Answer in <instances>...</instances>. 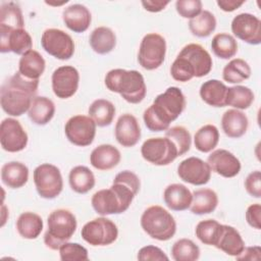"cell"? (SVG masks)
Returning a JSON list of instances; mask_svg holds the SVG:
<instances>
[{
  "mask_svg": "<svg viewBox=\"0 0 261 261\" xmlns=\"http://www.w3.org/2000/svg\"><path fill=\"white\" fill-rule=\"evenodd\" d=\"M165 137L173 142V144L177 148L179 156L190 151L192 145V137L190 132L185 126L175 125L169 127L165 132Z\"/></svg>",
  "mask_w": 261,
  "mask_h": 261,
  "instance_id": "7bdbcfd3",
  "label": "cell"
},
{
  "mask_svg": "<svg viewBox=\"0 0 261 261\" xmlns=\"http://www.w3.org/2000/svg\"><path fill=\"white\" fill-rule=\"evenodd\" d=\"M168 4L169 1H142V5L144 6V8L150 12H159L163 10Z\"/></svg>",
  "mask_w": 261,
  "mask_h": 261,
  "instance_id": "816d5d0a",
  "label": "cell"
},
{
  "mask_svg": "<svg viewBox=\"0 0 261 261\" xmlns=\"http://www.w3.org/2000/svg\"><path fill=\"white\" fill-rule=\"evenodd\" d=\"M245 189L253 198H261V173L259 170L252 171L245 179Z\"/></svg>",
  "mask_w": 261,
  "mask_h": 261,
  "instance_id": "7dc6e473",
  "label": "cell"
},
{
  "mask_svg": "<svg viewBox=\"0 0 261 261\" xmlns=\"http://www.w3.org/2000/svg\"><path fill=\"white\" fill-rule=\"evenodd\" d=\"M140 187V178L135 172L120 171L109 189L100 190L92 196V207L101 216L123 213L129 208Z\"/></svg>",
  "mask_w": 261,
  "mask_h": 261,
  "instance_id": "6da1fadb",
  "label": "cell"
},
{
  "mask_svg": "<svg viewBox=\"0 0 261 261\" xmlns=\"http://www.w3.org/2000/svg\"><path fill=\"white\" fill-rule=\"evenodd\" d=\"M39 80H30L18 71L8 77L0 89L2 110L10 116H20L29 111L36 97Z\"/></svg>",
  "mask_w": 261,
  "mask_h": 261,
  "instance_id": "3957f363",
  "label": "cell"
},
{
  "mask_svg": "<svg viewBox=\"0 0 261 261\" xmlns=\"http://www.w3.org/2000/svg\"><path fill=\"white\" fill-rule=\"evenodd\" d=\"M41 45L49 55L59 60H68L74 53L72 38L59 29L45 30L41 37Z\"/></svg>",
  "mask_w": 261,
  "mask_h": 261,
  "instance_id": "7c38bea8",
  "label": "cell"
},
{
  "mask_svg": "<svg viewBox=\"0 0 261 261\" xmlns=\"http://www.w3.org/2000/svg\"><path fill=\"white\" fill-rule=\"evenodd\" d=\"M215 248L229 256L237 257L245 249V242L237 228L227 224H222L220 236Z\"/></svg>",
  "mask_w": 261,
  "mask_h": 261,
  "instance_id": "d4e9b609",
  "label": "cell"
},
{
  "mask_svg": "<svg viewBox=\"0 0 261 261\" xmlns=\"http://www.w3.org/2000/svg\"><path fill=\"white\" fill-rule=\"evenodd\" d=\"M219 142V130L213 124H205L194 136V144L197 150L203 153L211 152Z\"/></svg>",
  "mask_w": 261,
  "mask_h": 261,
  "instance_id": "8d00e7d4",
  "label": "cell"
},
{
  "mask_svg": "<svg viewBox=\"0 0 261 261\" xmlns=\"http://www.w3.org/2000/svg\"><path fill=\"white\" fill-rule=\"evenodd\" d=\"M193 194L190 210L197 215L212 213L218 205V196L212 189H199Z\"/></svg>",
  "mask_w": 261,
  "mask_h": 261,
  "instance_id": "f546056e",
  "label": "cell"
},
{
  "mask_svg": "<svg viewBox=\"0 0 261 261\" xmlns=\"http://www.w3.org/2000/svg\"><path fill=\"white\" fill-rule=\"evenodd\" d=\"M177 175L185 182L194 186H203L210 180L211 168L204 160L192 156L178 164Z\"/></svg>",
  "mask_w": 261,
  "mask_h": 261,
  "instance_id": "e0dca14e",
  "label": "cell"
},
{
  "mask_svg": "<svg viewBox=\"0 0 261 261\" xmlns=\"http://www.w3.org/2000/svg\"><path fill=\"white\" fill-rule=\"evenodd\" d=\"M59 256L62 261H87L89 260L88 250L77 244L66 242L59 248Z\"/></svg>",
  "mask_w": 261,
  "mask_h": 261,
  "instance_id": "ee69618b",
  "label": "cell"
},
{
  "mask_svg": "<svg viewBox=\"0 0 261 261\" xmlns=\"http://www.w3.org/2000/svg\"><path fill=\"white\" fill-rule=\"evenodd\" d=\"M213 61L209 52L200 44L191 43L186 45L170 67L173 80L181 83L191 81L193 77L207 75L212 69Z\"/></svg>",
  "mask_w": 261,
  "mask_h": 261,
  "instance_id": "277c9868",
  "label": "cell"
},
{
  "mask_svg": "<svg viewBox=\"0 0 261 261\" xmlns=\"http://www.w3.org/2000/svg\"><path fill=\"white\" fill-rule=\"evenodd\" d=\"M121 159L119 150L110 144L96 147L90 155V163L98 170H110L118 165Z\"/></svg>",
  "mask_w": 261,
  "mask_h": 261,
  "instance_id": "7402d4cb",
  "label": "cell"
},
{
  "mask_svg": "<svg viewBox=\"0 0 261 261\" xmlns=\"http://www.w3.org/2000/svg\"><path fill=\"white\" fill-rule=\"evenodd\" d=\"M114 135L116 141L122 147L136 146L141 139V127L136 116L130 113L120 115L115 124Z\"/></svg>",
  "mask_w": 261,
  "mask_h": 261,
  "instance_id": "d6986e66",
  "label": "cell"
},
{
  "mask_svg": "<svg viewBox=\"0 0 261 261\" xmlns=\"http://www.w3.org/2000/svg\"><path fill=\"white\" fill-rule=\"evenodd\" d=\"M55 114L53 101L45 96H36L28 111L29 118L37 125H45L51 121Z\"/></svg>",
  "mask_w": 261,
  "mask_h": 261,
  "instance_id": "f1b7e54d",
  "label": "cell"
},
{
  "mask_svg": "<svg viewBox=\"0 0 261 261\" xmlns=\"http://www.w3.org/2000/svg\"><path fill=\"white\" fill-rule=\"evenodd\" d=\"M2 182L10 189H19L29 180V168L19 161H10L1 168Z\"/></svg>",
  "mask_w": 261,
  "mask_h": 261,
  "instance_id": "484cf974",
  "label": "cell"
},
{
  "mask_svg": "<svg viewBox=\"0 0 261 261\" xmlns=\"http://www.w3.org/2000/svg\"><path fill=\"white\" fill-rule=\"evenodd\" d=\"M231 32L240 40L250 44L261 43V21L251 13H240L231 20Z\"/></svg>",
  "mask_w": 261,
  "mask_h": 261,
  "instance_id": "2e32d148",
  "label": "cell"
},
{
  "mask_svg": "<svg viewBox=\"0 0 261 261\" xmlns=\"http://www.w3.org/2000/svg\"><path fill=\"white\" fill-rule=\"evenodd\" d=\"M174 261H196L200 257V248L190 239H179L171 247Z\"/></svg>",
  "mask_w": 261,
  "mask_h": 261,
  "instance_id": "b9f144b4",
  "label": "cell"
},
{
  "mask_svg": "<svg viewBox=\"0 0 261 261\" xmlns=\"http://www.w3.org/2000/svg\"><path fill=\"white\" fill-rule=\"evenodd\" d=\"M216 23L213 13L208 10H202L198 15L190 19L189 29L194 36L207 38L215 31Z\"/></svg>",
  "mask_w": 261,
  "mask_h": 261,
  "instance_id": "d590c367",
  "label": "cell"
},
{
  "mask_svg": "<svg viewBox=\"0 0 261 261\" xmlns=\"http://www.w3.org/2000/svg\"><path fill=\"white\" fill-rule=\"evenodd\" d=\"M81 234L91 246H108L117 240L118 228L111 219L101 216L88 221L83 226Z\"/></svg>",
  "mask_w": 261,
  "mask_h": 261,
  "instance_id": "8fae6325",
  "label": "cell"
},
{
  "mask_svg": "<svg viewBox=\"0 0 261 261\" xmlns=\"http://www.w3.org/2000/svg\"><path fill=\"white\" fill-rule=\"evenodd\" d=\"M141 154L146 161L158 166L168 165L179 156L173 142L166 137L147 139L141 147Z\"/></svg>",
  "mask_w": 261,
  "mask_h": 261,
  "instance_id": "30bf717a",
  "label": "cell"
},
{
  "mask_svg": "<svg viewBox=\"0 0 261 261\" xmlns=\"http://www.w3.org/2000/svg\"><path fill=\"white\" fill-rule=\"evenodd\" d=\"M186 108V98L177 87H169L156 96L153 103L144 111L143 119L151 132H163L169 128Z\"/></svg>",
  "mask_w": 261,
  "mask_h": 261,
  "instance_id": "7a4b0ae2",
  "label": "cell"
},
{
  "mask_svg": "<svg viewBox=\"0 0 261 261\" xmlns=\"http://www.w3.org/2000/svg\"><path fill=\"white\" fill-rule=\"evenodd\" d=\"M33 39L24 29H14L11 31L0 32V51L2 53L13 52L23 55L32 50Z\"/></svg>",
  "mask_w": 261,
  "mask_h": 261,
  "instance_id": "ffe728a7",
  "label": "cell"
},
{
  "mask_svg": "<svg viewBox=\"0 0 261 261\" xmlns=\"http://www.w3.org/2000/svg\"><path fill=\"white\" fill-rule=\"evenodd\" d=\"M89 43L96 53L108 54L116 46V36L110 28L98 27L91 33Z\"/></svg>",
  "mask_w": 261,
  "mask_h": 261,
  "instance_id": "d6a6232c",
  "label": "cell"
},
{
  "mask_svg": "<svg viewBox=\"0 0 261 261\" xmlns=\"http://www.w3.org/2000/svg\"><path fill=\"white\" fill-rule=\"evenodd\" d=\"M68 181L71 190L77 194H87L96 184L94 173L89 167L84 165H77L70 169Z\"/></svg>",
  "mask_w": 261,
  "mask_h": 261,
  "instance_id": "1f68e13d",
  "label": "cell"
},
{
  "mask_svg": "<svg viewBox=\"0 0 261 261\" xmlns=\"http://www.w3.org/2000/svg\"><path fill=\"white\" fill-rule=\"evenodd\" d=\"M24 20L19 5L15 2H5L0 8V32L23 29Z\"/></svg>",
  "mask_w": 261,
  "mask_h": 261,
  "instance_id": "836d02e7",
  "label": "cell"
},
{
  "mask_svg": "<svg viewBox=\"0 0 261 261\" xmlns=\"http://www.w3.org/2000/svg\"><path fill=\"white\" fill-rule=\"evenodd\" d=\"M89 116L100 127L108 126L115 116V106L106 99H97L89 107Z\"/></svg>",
  "mask_w": 261,
  "mask_h": 261,
  "instance_id": "e575fe53",
  "label": "cell"
},
{
  "mask_svg": "<svg viewBox=\"0 0 261 261\" xmlns=\"http://www.w3.org/2000/svg\"><path fill=\"white\" fill-rule=\"evenodd\" d=\"M251 76V67L242 58L231 59L222 70V79L229 84H240Z\"/></svg>",
  "mask_w": 261,
  "mask_h": 261,
  "instance_id": "74e56055",
  "label": "cell"
},
{
  "mask_svg": "<svg viewBox=\"0 0 261 261\" xmlns=\"http://www.w3.org/2000/svg\"><path fill=\"white\" fill-rule=\"evenodd\" d=\"M47 224L44 243L51 250H59L63 244L71 239L77 226L74 214L67 209L52 211L48 216Z\"/></svg>",
  "mask_w": 261,
  "mask_h": 261,
  "instance_id": "8992f818",
  "label": "cell"
},
{
  "mask_svg": "<svg viewBox=\"0 0 261 261\" xmlns=\"http://www.w3.org/2000/svg\"><path fill=\"white\" fill-rule=\"evenodd\" d=\"M261 258V248L259 246H253V247H245L243 252L236 257L237 260H260Z\"/></svg>",
  "mask_w": 261,
  "mask_h": 261,
  "instance_id": "681fc988",
  "label": "cell"
},
{
  "mask_svg": "<svg viewBox=\"0 0 261 261\" xmlns=\"http://www.w3.org/2000/svg\"><path fill=\"white\" fill-rule=\"evenodd\" d=\"M51 82L54 95L60 99H68L77 91L80 73L71 65H62L53 71Z\"/></svg>",
  "mask_w": 261,
  "mask_h": 261,
  "instance_id": "9a60e30c",
  "label": "cell"
},
{
  "mask_svg": "<svg viewBox=\"0 0 261 261\" xmlns=\"http://www.w3.org/2000/svg\"><path fill=\"white\" fill-rule=\"evenodd\" d=\"M211 49L215 56L221 59H229L238 52V42L233 36L220 33L213 37L211 41Z\"/></svg>",
  "mask_w": 261,
  "mask_h": 261,
  "instance_id": "ab89813d",
  "label": "cell"
},
{
  "mask_svg": "<svg viewBox=\"0 0 261 261\" xmlns=\"http://www.w3.org/2000/svg\"><path fill=\"white\" fill-rule=\"evenodd\" d=\"M34 182L40 197L54 199L63 189V179L59 168L50 163L38 165L34 170Z\"/></svg>",
  "mask_w": 261,
  "mask_h": 261,
  "instance_id": "9c48e42d",
  "label": "cell"
},
{
  "mask_svg": "<svg viewBox=\"0 0 261 261\" xmlns=\"http://www.w3.org/2000/svg\"><path fill=\"white\" fill-rule=\"evenodd\" d=\"M137 258L141 261H167L169 259L164 251L156 246H145L141 248Z\"/></svg>",
  "mask_w": 261,
  "mask_h": 261,
  "instance_id": "bcb514c9",
  "label": "cell"
},
{
  "mask_svg": "<svg viewBox=\"0 0 261 261\" xmlns=\"http://www.w3.org/2000/svg\"><path fill=\"white\" fill-rule=\"evenodd\" d=\"M222 228V224L219 223L215 219H205L201 220L195 228L196 237L199 241L208 246L216 245L218 238L220 236V231Z\"/></svg>",
  "mask_w": 261,
  "mask_h": 261,
  "instance_id": "60d3db41",
  "label": "cell"
},
{
  "mask_svg": "<svg viewBox=\"0 0 261 261\" xmlns=\"http://www.w3.org/2000/svg\"><path fill=\"white\" fill-rule=\"evenodd\" d=\"M246 220L251 227L255 229L261 228V205L259 203L252 204L247 208Z\"/></svg>",
  "mask_w": 261,
  "mask_h": 261,
  "instance_id": "c3c4849f",
  "label": "cell"
},
{
  "mask_svg": "<svg viewBox=\"0 0 261 261\" xmlns=\"http://www.w3.org/2000/svg\"><path fill=\"white\" fill-rule=\"evenodd\" d=\"M166 206L173 211H185L190 208L193 194L182 184L168 185L163 192Z\"/></svg>",
  "mask_w": 261,
  "mask_h": 261,
  "instance_id": "603a6c76",
  "label": "cell"
},
{
  "mask_svg": "<svg viewBox=\"0 0 261 261\" xmlns=\"http://www.w3.org/2000/svg\"><path fill=\"white\" fill-rule=\"evenodd\" d=\"M29 137L20 122L12 117H7L0 124V143L4 151L16 153L22 151L28 145Z\"/></svg>",
  "mask_w": 261,
  "mask_h": 261,
  "instance_id": "5bb4252c",
  "label": "cell"
},
{
  "mask_svg": "<svg viewBox=\"0 0 261 261\" xmlns=\"http://www.w3.org/2000/svg\"><path fill=\"white\" fill-rule=\"evenodd\" d=\"M104 83L109 91L118 93L130 104L141 103L147 94L144 76L140 71L135 69H111L106 73Z\"/></svg>",
  "mask_w": 261,
  "mask_h": 261,
  "instance_id": "5b68a950",
  "label": "cell"
},
{
  "mask_svg": "<svg viewBox=\"0 0 261 261\" xmlns=\"http://www.w3.org/2000/svg\"><path fill=\"white\" fill-rule=\"evenodd\" d=\"M201 99L212 107L226 106L227 87L218 80H209L204 82L199 91Z\"/></svg>",
  "mask_w": 261,
  "mask_h": 261,
  "instance_id": "4316f807",
  "label": "cell"
},
{
  "mask_svg": "<svg viewBox=\"0 0 261 261\" xmlns=\"http://www.w3.org/2000/svg\"><path fill=\"white\" fill-rule=\"evenodd\" d=\"M253 91L245 86H233L227 88L226 106H231L238 110L248 109L254 102Z\"/></svg>",
  "mask_w": 261,
  "mask_h": 261,
  "instance_id": "f35d334b",
  "label": "cell"
},
{
  "mask_svg": "<svg viewBox=\"0 0 261 261\" xmlns=\"http://www.w3.org/2000/svg\"><path fill=\"white\" fill-rule=\"evenodd\" d=\"M45 67V59L38 51L33 49L21 55L18 62V72L30 80H39L44 73Z\"/></svg>",
  "mask_w": 261,
  "mask_h": 261,
  "instance_id": "83f0119b",
  "label": "cell"
},
{
  "mask_svg": "<svg viewBox=\"0 0 261 261\" xmlns=\"http://www.w3.org/2000/svg\"><path fill=\"white\" fill-rule=\"evenodd\" d=\"M211 171L229 178L237 176L242 168L240 160L229 151L225 149H217L213 151L207 158Z\"/></svg>",
  "mask_w": 261,
  "mask_h": 261,
  "instance_id": "ac0fdd59",
  "label": "cell"
},
{
  "mask_svg": "<svg viewBox=\"0 0 261 261\" xmlns=\"http://www.w3.org/2000/svg\"><path fill=\"white\" fill-rule=\"evenodd\" d=\"M96 123L90 116L77 114L71 116L65 123L64 133L67 140L79 147H87L94 142Z\"/></svg>",
  "mask_w": 261,
  "mask_h": 261,
  "instance_id": "4fadbf2b",
  "label": "cell"
},
{
  "mask_svg": "<svg viewBox=\"0 0 261 261\" xmlns=\"http://www.w3.org/2000/svg\"><path fill=\"white\" fill-rule=\"evenodd\" d=\"M16 229L20 237L27 240L37 239L44 227L42 217L34 212L27 211L21 213L16 220Z\"/></svg>",
  "mask_w": 261,
  "mask_h": 261,
  "instance_id": "4dcf8cb0",
  "label": "cell"
},
{
  "mask_svg": "<svg viewBox=\"0 0 261 261\" xmlns=\"http://www.w3.org/2000/svg\"><path fill=\"white\" fill-rule=\"evenodd\" d=\"M244 3H245L244 0H242V1H238V0H217L216 1V4L218 5V7L221 10L225 11V12L234 11L236 9L241 7Z\"/></svg>",
  "mask_w": 261,
  "mask_h": 261,
  "instance_id": "f907efd6",
  "label": "cell"
},
{
  "mask_svg": "<svg viewBox=\"0 0 261 261\" xmlns=\"http://www.w3.org/2000/svg\"><path fill=\"white\" fill-rule=\"evenodd\" d=\"M166 55V41L157 33H149L145 35L141 41L138 62L147 69L154 70L158 68L165 59Z\"/></svg>",
  "mask_w": 261,
  "mask_h": 261,
  "instance_id": "ba28073f",
  "label": "cell"
},
{
  "mask_svg": "<svg viewBox=\"0 0 261 261\" xmlns=\"http://www.w3.org/2000/svg\"><path fill=\"white\" fill-rule=\"evenodd\" d=\"M200 0H177L175 2L176 12L184 18H193L202 11Z\"/></svg>",
  "mask_w": 261,
  "mask_h": 261,
  "instance_id": "f6af8a7d",
  "label": "cell"
},
{
  "mask_svg": "<svg viewBox=\"0 0 261 261\" xmlns=\"http://www.w3.org/2000/svg\"><path fill=\"white\" fill-rule=\"evenodd\" d=\"M141 226L149 237L157 241H168L176 232L173 216L159 205L150 206L143 212Z\"/></svg>",
  "mask_w": 261,
  "mask_h": 261,
  "instance_id": "52a82bcc",
  "label": "cell"
},
{
  "mask_svg": "<svg viewBox=\"0 0 261 261\" xmlns=\"http://www.w3.org/2000/svg\"><path fill=\"white\" fill-rule=\"evenodd\" d=\"M249 126L247 115L238 109L226 110L221 117V127L224 134L231 139L243 137Z\"/></svg>",
  "mask_w": 261,
  "mask_h": 261,
  "instance_id": "cb8c5ba5",
  "label": "cell"
},
{
  "mask_svg": "<svg viewBox=\"0 0 261 261\" xmlns=\"http://www.w3.org/2000/svg\"><path fill=\"white\" fill-rule=\"evenodd\" d=\"M62 19L70 31L74 33H84L91 24L92 15L85 5L76 3L63 9Z\"/></svg>",
  "mask_w": 261,
  "mask_h": 261,
  "instance_id": "44dd1931",
  "label": "cell"
}]
</instances>
